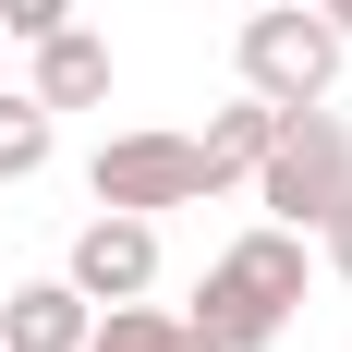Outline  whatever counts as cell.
<instances>
[{
    "label": "cell",
    "mask_w": 352,
    "mask_h": 352,
    "mask_svg": "<svg viewBox=\"0 0 352 352\" xmlns=\"http://www.w3.org/2000/svg\"><path fill=\"white\" fill-rule=\"evenodd\" d=\"M292 304H304V231H243L231 255H207V280H195V340H219V352H267L292 328Z\"/></svg>",
    "instance_id": "1"
},
{
    "label": "cell",
    "mask_w": 352,
    "mask_h": 352,
    "mask_svg": "<svg viewBox=\"0 0 352 352\" xmlns=\"http://www.w3.org/2000/svg\"><path fill=\"white\" fill-rule=\"evenodd\" d=\"M243 182L267 195V219H280V231H316V219L352 195V134L328 122V98L280 109V134L255 146V170H243Z\"/></svg>",
    "instance_id": "2"
},
{
    "label": "cell",
    "mask_w": 352,
    "mask_h": 352,
    "mask_svg": "<svg viewBox=\"0 0 352 352\" xmlns=\"http://www.w3.org/2000/svg\"><path fill=\"white\" fill-rule=\"evenodd\" d=\"M85 182H98V207L158 219V207H207L231 170H219V146H207V134H109Z\"/></svg>",
    "instance_id": "3"
},
{
    "label": "cell",
    "mask_w": 352,
    "mask_h": 352,
    "mask_svg": "<svg viewBox=\"0 0 352 352\" xmlns=\"http://www.w3.org/2000/svg\"><path fill=\"white\" fill-rule=\"evenodd\" d=\"M243 85L267 109L328 98V85H340V25H328L316 0H304V12H243Z\"/></svg>",
    "instance_id": "4"
},
{
    "label": "cell",
    "mask_w": 352,
    "mask_h": 352,
    "mask_svg": "<svg viewBox=\"0 0 352 352\" xmlns=\"http://www.w3.org/2000/svg\"><path fill=\"white\" fill-rule=\"evenodd\" d=\"M85 304H134V292H158V219H134V207H109V219H85L73 231V267H61Z\"/></svg>",
    "instance_id": "5"
},
{
    "label": "cell",
    "mask_w": 352,
    "mask_h": 352,
    "mask_svg": "<svg viewBox=\"0 0 352 352\" xmlns=\"http://www.w3.org/2000/svg\"><path fill=\"white\" fill-rule=\"evenodd\" d=\"M36 109H98L109 98V36H85V25H49L36 36V85H25Z\"/></svg>",
    "instance_id": "6"
},
{
    "label": "cell",
    "mask_w": 352,
    "mask_h": 352,
    "mask_svg": "<svg viewBox=\"0 0 352 352\" xmlns=\"http://www.w3.org/2000/svg\"><path fill=\"white\" fill-rule=\"evenodd\" d=\"M85 316H98V304L73 280H25L0 304V352H85Z\"/></svg>",
    "instance_id": "7"
},
{
    "label": "cell",
    "mask_w": 352,
    "mask_h": 352,
    "mask_svg": "<svg viewBox=\"0 0 352 352\" xmlns=\"http://www.w3.org/2000/svg\"><path fill=\"white\" fill-rule=\"evenodd\" d=\"M85 352H219V340H195V328L182 316H158V304H98V316H85Z\"/></svg>",
    "instance_id": "8"
},
{
    "label": "cell",
    "mask_w": 352,
    "mask_h": 352,
    "mask_svg": "<svg viewBox=\"0 0 352 352\" xmlns=\"http://www.w3.org/2000/svg\"><path fill=\"white\" fill-rule=\"evenodd\" d=\"M267 134H280V109L255 98V85H243V109H219V122H207V146H219V170H231V182L255 170V146H267Z\"/></svg>",
    "instance_id": "9"
},
{
    "label": "cell",
    "mask_w": 352,
    "mask_h": 352,
    "mask_svg": "<svg viewBox=\"0 0 352 352\" xmlns=\"http://www.w3.org/2000/svg\"><path fill=\"white\" fill-rule=\"evenodd\" d=\"M25 170H49V109L0 98V182H25Z\"/></svg>",
    "instance_id": "10"
},
{
    "label": "cell",
    "mask_w": 352,
    "mask_h": 352,
    "mask_svg": "<svg viewBox=\"0 0 352 352\" xmlns=\"http://www.w3.org/2000/svg\"><path fill=\"white\" fill-rule=\"evenodd\" d=\"M0 25H12V36H25V49H36V36H49V25H73V0H0Z\"/></svg>",
    "instance_id": "11"
},
{
    "label": "cell",
    "mask_w": 352,
    "mask_h": 352,
    "mask_svg": "<svg viewBox=\"0 0 352 352\" xmlns=\"http://www.w3.org/2000/svg\"><path fill=\"white\" fill-rule=\"evenodd\" d=\"M316 231H328V267H340V280H352V195H340V207L316 219Z\"/></svg>",
    "instance_id": "12"
},
{
    "label": "cell",
    "mask_w": 352,
    "mask_h": 352,
    "mask_svg": "<svg viewBox=\"0 0 352 352\" xmlns=\"http://www.w3.org/2000/svg\"><path fill=\"white\" fill-rule=\"evenodd\" d=\"M316 12H328V25H340V36H352V0H316Z\"/></svg>",
    "instance_id": "13"
}]
</instances>
